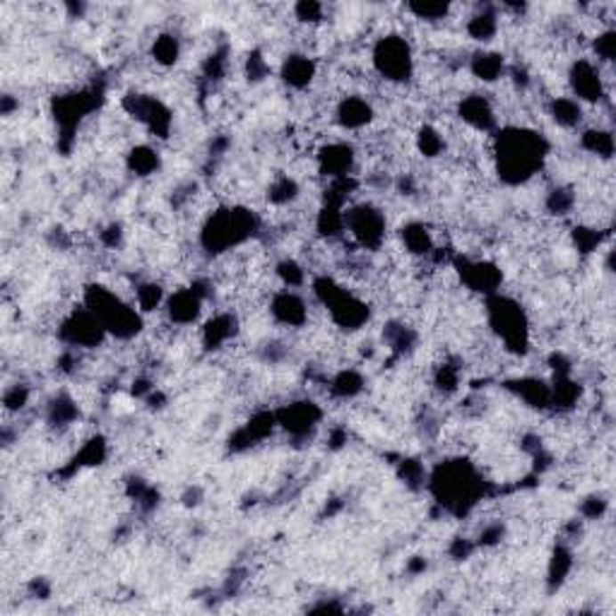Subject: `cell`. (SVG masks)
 <instances>
[{"instance_id": "8fae6325", "label": "cell", "mask_w": 616, "mask_h": 616, "mask_svg": "<svg viewBox=\"0 0 616 616\" xmlns=\"http://www.w3.org/2000/svg\"><path fill=\"white\" fill-rule=\"evenodd\" d=\"M152 56L159 65H174L181 56V41L174 34H159L152 44Z\"/></svg>"}, {"instance_id": "3957f363", "label": "cell", "mask_w": 616, "mask_h": 616, "mask_svg": "<svg viewBox=\"0 0 616 616\" xmlns=\"http://www.w3.org/2000/svg\"><path fill=\"white\" fill-rule=\"evenodd\" d=\"M568 85H571V97L580 104H600L607 97V82L602 77V65H597L592 58H578L568 68Z\"/></svg>"}, {"instance_id": "277c9868", "label": "cell", "mask_w": 616, "mask_h": 616, "mask_svg": "<svg viewBox=\"0 0 616 616\" xmlns=\"http://www.w3.org/2000/svg\"><path fill=\"white\" fill-rule=\"evenodd\" d=\"M270 313L277 323L284 328H304L308 320V306L306 301L301 299L296 289H282L277 292L270 301Z\"/></svg>"}, {"instance_id": "30bf717a", "label": "cell", "mask_w": 616, "mask_h": 616, "mask_svg": "<svg viewBox=\"0 0 616 616\" xmlns=\"http://www.w3.org/2000/svg\"><path fill=\"white\" fill-rule=\"evenodd\" d=\"M583 147L588 150V152L602 157V159H609L612 152H614V138H612V130H604V128L585 130Z\"/></svg>"}, {"instance_id": "7c38bea8", "label": "cell", "mask_w": 616, "mask_h": 616, "mask_svg": "<svg viewBox=\"0 0 616 616\" xmlns=\"http://www.w3.org/2000/svg\"><path fill=\"white\" fill-rule=\"evenodd\" d=\"M407 12H412L417 20H422V22H443V20H448L450 17V12H453V5H448V3H419V5H407Z\"/></svg>"}, {"instance_id": "5b68a950", "label": "cell", "mask_w": 616, "mask_h": 616, "mask_svg": "<svg viewBox=\"0 0 616 616\" xmlns=\"http://www.w3.org/2000/svg\"><path fill=\"white\" fill-rule=\"evenodd\" d=\"M373 118H376L373 104L361 94H349L335 106V121L340 123L344 130L369 128Z\"/></svg>"}, {"instance_id": "52a82bcc", "label": "cell", "mask_w": 616, "mask_h": 616, "mask_svg": "<svg viewBox=\"0 0 616 616\" xmlns=\"http://www.w3.org/2000/svg\"><path fill=\"white\" fill-rule=\"evenodd\" d=\"M470 73L477 77V80L487 82V85H494V82L503 80L508 70H506V58L501 53H494V51H477L474 56L470 58Z\"/></svg>"}, {"instance_id": "8992f818", "label": "cell", "mask_w": 616, "mask_h": 616, "mask_svg": "<svg viewBox=\"0 0 616 616\" xmlns=\"http://www.w3.org/2000/svg\"><path fill=\"white\" fill-rule=\"evenodd\" d=\"M318 68L316 61L306 53H294L282 63V80L292 87V90H306L308 85L316 77Z\"/></svg>"}, {"instance_id": "9c48e42d", "label": "cell", "mask_w": 616, "mask_h": 616, "mask_svg": "<svg viewBox=\"0 0 616 616\" xmlns=\"http://www.w3.org/2000/svg\"><path fill=\"white\" fill-rule=\"evenodd\" d=\"M157 166H159V154H157L154 147L138 145L130 150L128 169L133 171V174H138V176H150V174L157 171Z\"/></svg>"}, {"instance_id": "6da1fadb", "label": "cell", "mask_w": 616, "mask_h": 616, "mask_svg": "<svg viewBox=\"0 0 616 616\" xmlns=\"http://www.w3.org/2000/svg\"><path fill=\"white\" fill-rule=\"evenodd\" d=\"M544 157H547V140L537 130L508 126L496 133V171L508 186L527 183L535 174H539Z\"/></svg>"}, {"instance_id": "ba28073f", "label": "cell", "mask_w": 616, "mask_h": 616, "mask_svg": "<svg viewBox=\"0 0 616 616\" xmlns=\"http://www.w3.org/2000/svg\"><path fill=\"white\" fill-rule=\"evenodd\" d=\"M549 116L561 128H576L583 121V104L573 97H554L549 104Z\"/></svg>"}, {"instance_id": "7a4b0ae2", "label": "cell", "mask_w": 616, "mask_h": 616, "mask_svg": "<svg viewBox=\"0 0 616 616\" xmlns=\"http://www.w3.org/2000/svg\"><path fill=\"white\" fill-rule=\"evenodd\" d=\"M371 65L385 82L405 85L414 77V51L409 41L400 34H385L376 41L371 51Z\"/></svg>"}]
</instances>
